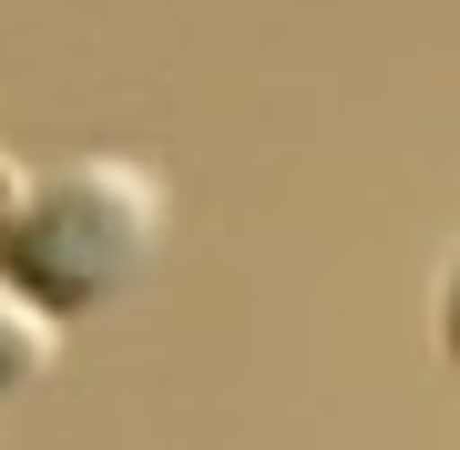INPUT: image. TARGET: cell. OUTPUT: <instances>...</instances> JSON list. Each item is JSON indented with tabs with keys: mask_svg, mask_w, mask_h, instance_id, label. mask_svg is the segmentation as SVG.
Masks as SVG:
<instances>
[{
	"mask_svg": "<svg viewBox=\"0 0 460 450\" xmlns=\"http://www.w3.org/2000/svg\"><path fill=\"white\" fill-rule=\"evenodd\" d=\"M164 174L133 154H62L0 184V277L31 297L51 328L113 317L164 256Z\"/></svg>",
	"mask_w": 460,
	"mask_h": 450,
	"instance_id": "1",
	"label": "cell"
},
{
	"mask_svg": "<svg viewBox=\"0 0 460 450\" xmlns=\"http://www.w3.org/2000/svg\"><path fill=\"white\" fill-rule=\"evenodd\" d=\"M51 358H62V328L21 297L11 277H0V400H21V389L51 379Z\"/></svg>",
	"mask_w": 460,
	"mask_h": 450,
	"instance_id": "2",
	"label": "cell"
},
{
	"mask_svg": "<svg viewBox=\"0 0 460 450\" xmlns=\"http://www.w3.org/2000/svg\"><path fill=\"white\" fill-rule=\"evenodd\" d=\"M440 358L460 368V246H450V267H440Z\"/></svg>",
	"mask_w": 460,
	"mask_h": 450,
	"instance_id": "3",
	"label": "cell"
}]
</instances>
